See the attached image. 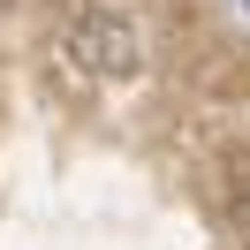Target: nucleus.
Wrapping results in <instances>:
<instances>
[{"mask_svg": "<svg viewBox=\"0 0 250 250\" xmlns=\"http://www.w3.org/2000/svg\"><path fill=\"white\" fill-rule=\"evenodd\" d=\"M61 53H68V68H83V76H99V83H122V76L144 68L137 23L114 16V8H76L68 31H61Z\"/></svg>", "mask_w": 250, "mask_h": 250, "instance_id": "obj_1", "label": "nucleus"}, {"mask_svg": "<svg viewBox=\"0 0 250 250\" xmlns=\"http://www.w3.org/2000/svg\"><path fill=\"white\" fill-rule=\"evenodd\" d=\"M243 8H250V0H243Z\"/></svg>", "mask_w": 250, "mask_h": 250, "instance_id": "obj_2", "label": "nucleus"}]
</instances>
